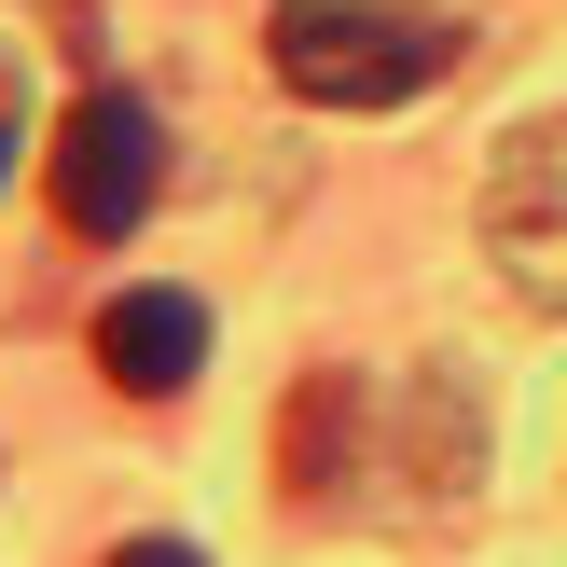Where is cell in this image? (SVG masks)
<instances>
[{
  "label": "cell",
  "mask_w": 567,
  "mask_h": 567,
  "mask_svg": "<svg viewBox=\"0 0 567 567\" xmlns=\"http://www.w3.org/2000/svg\"><path fill=\"white\" fill-rule=\"evenodd\" d=\"M264 70L305 111H402L415 83L457 70V28L415 0H277L264 14Z\"/></svg>",
  "instance_id": "6da1fadb"
},
{
  "label": "cell",
  "mask_w": 567,
  "mask_h": 567,
  "mask_svg": "<svg viewBox=\"0 0 567 567\" xmlns=\"http://www.w3.org/2000/svg\"><path fill=\"white\" fill-rule=\"evenodd\" d=\"M153 194H166V125H153V97L83 83L70 125H55V221H70L83 249H125L138 221H153Z\"/></svg>",
  "instance_id": "7a4b0ae2"
},
{
  "label": "cell",
  "mask_w": 567,
  "mask_h": 567,
  "mask_svg": "<svg viewBox=\"0 0 567 567\" xmlns=\"http://www.w3.org/2000/svg\"><path fill=\"white\" fill-rule=\"evenodd\" d=\"M485 249L513 264L526 305H554L567 319V111L498 138V181H485Z\"/></svg>",
  "instance_id": "3957f363"
},
{
  "label": "cell",
  "mask_w": 567,
  "mask_h": 567,
  "mask_svg": "<svg viewBox=\"0 0 567 567\" xmlns=\"http://www.w3.org/2000/svg\"><path fill=\"white\" fill-rule=\"evenodd\" d=\"M97 360H111V388H138V402H181V388L208 374V305L194 291H111L97 305Z\"/></svg>",
  "instance_id": "277c9868"
},
{
  "label": "cell",
  "mask_w": 567,
  "mask_h": 567,
  "mask_svg": "<svg viewBox=\"0 0 567 567\" xmlns=\"http://www.w3.org/2000/svg\"><path fill=\"white\" fill-rule=\"evenodd\" d=\"M347 443H360L347 374H305V388H291V443H277V485H291V498H332V485H347V471H332Z\"/></svg>",
  "instance_id": "5b68a950"
},
{
  "label": "cell",
  "mask_w": 567,
  "mask_h": 567,
  "mask_svg": "<svg viewBox=\"0 0 567 567\" xmlns=\"http://www.w3.org/2000/svg\"><path fill=\"white\" fill-rule=\"evenodd\" d=\"M14 138H28V83L0 70V181H14Z\"/></svg>",
  "instance_id": "8992f818"
},
{
  "label": "cell",
  "mask_w": 567,
  "mask_h": 567,
  "mask_svg": "<svg viewBox=\"0 0 567 567\" xmlns=\"http://www.w3.org/2000/svg\"><path fill=\"white\" fill-rule=\"evenodd\" d=\"M111 567H208V554H194V540H125Z\"/></svg>",
  "instance_id": "52a82bcc"
}]
</instances>
